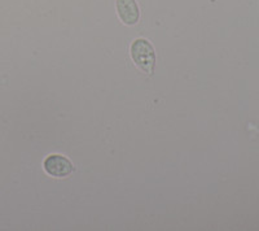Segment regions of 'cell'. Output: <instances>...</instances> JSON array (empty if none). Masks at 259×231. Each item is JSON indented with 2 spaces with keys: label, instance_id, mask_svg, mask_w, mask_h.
<instances>
[{
  "label": "cell",
  "instance_id": "6da1fadb",
  "mask_svg": "<svg viewBox=\"0 0 259 231\" xmlns=\"http://www.w3.org/2000/svg\"><path fill=\"white\" fill-rule=\"evenodd\" d=\"M131 57L135 65L147 74H153L156 65V54L153 46L147 39L139 38L131 46Z\"/></svg>",
  "mask_w": 259,
  "mask_h": 231
},
{
  "label": "cell",
  "instance_id": "7a4b0ae2",
  "mask_svg": "<svg viewBox=\"0 0 259 231\" xmlns=\"http://www.w3.org/2000/svg\"><path fill=\"white\" fill-rule=\"evenodd\" d=\"M43 169L53 178H65L74 172V165L62 155H50L43 161Z\"/></svg>",
  "mask_w": 259,
  "mask_h": 231
},
{
  "label": "cell",
  "instance_id": "3957f363",
  "mask_svg": "<svg viewBox=\"0 0 259 231\" xmlns=\"http://www.w3.org/2000/svg\"><path fill=\"white\" fill-rule=\"evenodd\" d=\"M118 17L126 25L138 24L140 12L135 0H115Z\"/></svg>",
  "mask_w": 259,
  "mask_h": 231
}]
</instances>
